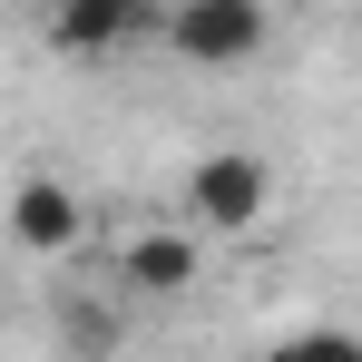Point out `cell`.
I'll return each instance as SVG.
<instances>
[{"mask_svg":"<svg viewBox=\"0 0 362 362\" xmlns=\"http://www.w3.org/2000/svg\"><path fill=\"white\" fill-rule=\"evenodd\" d=\"M167 49L186 69H245L264 49V0H167Z\"/></svg>","mask_w":362,"mask_h":362,"instance_id":"obj_2","label":"cell"},{"mask_svg":"<svg viewBox=\"0 0 362 362\" xmlns=\"http://www.w3.org/2000/svg\"><path fill=\"white\" fill-rule=\"evenodd\" d=\"M118 274H127V294H147V303H177L186 284H196V235H186V226H147V235H127Z\"/></svg>","mask_w":362,"mask_h":362,"instance_id":"obj_4","label":"cell"},{"mask_svg":"<svg viewBox=\"0 0 362 362\" xmlns=\"http://www.w3.org/2000/svg\"><path fill=\"white\" fill-rule=\"evenodd\" d=\"M264 362H362V333H333V323H323V333H294V343H274Z\"/></svg>","mask_w":362,"mask_h":362,"instance_id":"obj_6","label":"cell"},{"mask_svg":"<svg viewBox=\"0 0 362 362\" xmlns=\"http://www.w3.org/2000/svg\"><path fill=\"white\" fill-rule=\"evenodd\" d=\"M264 206H274V167H264L255 147H206V157L186 167V226H206V235L264 226Z\"/></svg>","mask_w":362,"mask_h":362,"instance_id":"obj_1","label":"cell"},{"mask_svg":"<svg viewBox=\"0 0 362 362\" xmlns=\"http://www.w3.org/2000/svg\"><path fill=\"white\" fill-rule=\"evenodd\" d=\"M78 186H59V177H30L20 196H10V235H20V255H69L78 245Z\"/></svg>","mask_w":362,"mask_h":362,"instance_id":"obj_5","label":"cell"},{"mask_svg":"<svg viewBox=\"0 0 362 362\" xmlns=\"http://www.w3.org/2000/svg\"><path fill=\"white\" fill-rule=\"evenodd\" d=\"M167 40V10L157 0H49V49H69V59H108V49H127V40Z\"/></svg>","mask_w":362,"mask_h":362,"instance_id":"obj_3","label":"cell"}]
</instances>
